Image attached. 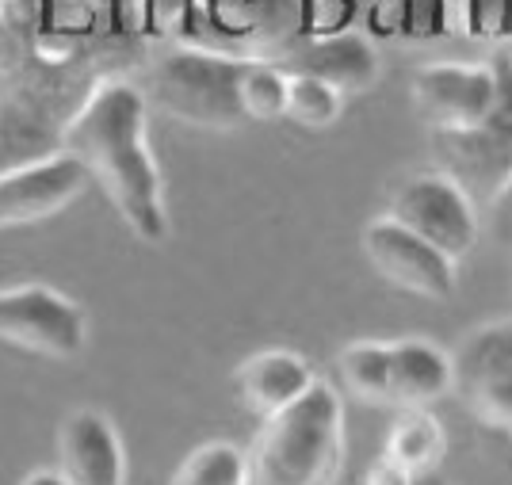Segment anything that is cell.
I'll list each match as a JSON object with an SVG mask.
<instances>
[{
  "label": "cell",
  "instance_id": "1",
  "mask_svg": "<svg viewBox=\"0 0 512 485\" xmlns=\"http://www.w3.org/2000/svg\"><path fill=\"white\" fill-rule=\"evenodd\" d=\"M62 153L100 184L127 230L161 245L169 237L165 180L150 146L146 100L130 81H100L62 130Z\"/></svg>",
  "mask_w": 512,
  "mask_h": 485
},
{
  "label": "cell",
  "instance_id": "2",
  "mask_svg": "<svg viewBox=\"0 0 512 485\" xmlns=\"http://www.w3.org/2000/svg\"><path fill=\"white\" fill-rule=\"evenodd\" d=\"M249 459V485H337L344 466V401L329 382H314L295 405L260 421Z\"/></svg>",
  "mask_w": 512,
  "mask_h": 485
},
{
  "label": "cell",
  "instance_id": "3",
  "mask_svg": "<svg viewBox=\"0 0 512 485\" xmlns=\"http://www.w3.org/2000/svg\"><path fill=\"white\" fill-rule=\"evenodd\" d=\"M241 69H245V58L184 46L157 58L138 92L146 104H157L165 115L188 127L230 130L245 123L241 96H237Z\"/></svg>",
  "mask_w": 512,
  "mask_h": 485
},
{
  "label": "cell",
  "instance_id": "4",
  "mask_svg": "<svg viewBox=\"0 0 512 485\" xmlns=\"http://www.w3.org/2000/svg\"><path fill=\"white\" fill-rule=\"evenodd\" d=\"M497 100L482 123L436 134V149L451 180L478 199H501L512 184V62H497Z\"/></svg>",
  "mask_w": 512,
  "mask_h": 485
},
{
  "label": "cell",
  "instance_id": "5",
  "mask_svg": "<svg viewBox=\"0 0 512 485\" xmlns=\"http://www.w3.org/2000/svg\"><path fill=\"white\" fill-rule=\"evenodd\" d=\"M0 340L50 359H73L88 344V314L81 302L46 283L0 291Z\"/></svg>",
  "mask_w": 512,
  "mask_h": 485
},
{
  "label": "cell",
  "instance_id": "6",
  "mask_svg": "<svg viewBox=\"0 0 512 485\" xmlns=\"http://www.w3.org/2000/svg\"><path fill=\"white\" fill-rule=\"evenodd\" d=\"M386 218H394L409 233H417L421 241H428L432 249L451 256L455 264L478 241V207L448 172L409 176L406 184L394 191Z\"/></svg>",
  "mask_w": 512,
  "mask_h": 485
},
{
  "label": "cell",
  "instance_id": "7",
  "mask_svg": "<svg viewBox=\"0 0 512 485\" xmlns=\"http://www.w3.org/2000/svg\"><path fill=\"white\" fill-rule=\"evenodd\" d=\"M363 256L371 260V268L383 275L390 287L406 291L417 298H451L459 287L455 275V260L444 256L440 249H432L428 241H421L417 233H409L406 226H398L394 218H371L360 233Z\"/></svg>",
  "mask_w": 512,
  "mask_h": 485
},
{
  "label": "cell",
  "instance_id": "8",
  "mask_svg": "<svg viewBox=\"0 0 512 485\" xmlns=\"http://www.w3.org/2000/svg\"><path fill=\"white\" fill-rule=\"evenodd\" d=\"M497 100V69L467 62H436L413 73V104L436 134L467 130L490 115Z\"/></svg>",
  "mask_w": 512,
  "mask_h": 485
},
{
  "label": "cell",
  "instance_id": "9",
  "mask_svg": "<svg viewBox=\"0 0 512 485\" xmlns=\"http://www.w3.org/2000/svg\"><path fill=\"white\" fill-rule=\"evenodd\" d=\"M455 386L478 417L512 428V325L470 333L459 356H451V390Z\"/></svg>",
  "mask_w": 512,
  "mask_h": 485
},
{
  "label": "cell",
  "instance_id": "10",
  "mask_svg": "<svg viewBox=\"0 0 512 485\" xmlns=\"http://www.w3.org/2000/svg\"><path fill=\"white\" fill-rule=\"evenodd\" d=\"M85 184V169L65 153L4 172L0 176V230L31 226V222H43L50 214H58L81 195Z\"/></svg>",
  "mask_w": 512,
  "mask_h": 485
},
{
  "label": "cell",
  "instance_id": "11",
  "mask_svg": "<svg viewBox=\"0 0 512 485\" xmlns=\"http://www.w3.org/2000/svg\"><path fill=\"white\" fill-rule=\"evenodd\" d=\"M58 459L69 485H127V451L119 428L100 409H73L65 417Z\"/></svg>",
  "mask_w": 512,
  "mask_h": 485
},
{
  "label": "cell",
  "instance_id": "12",
  "mask_svg": "<svg viewBox=\"0 0 512 485\" xmlns=\"http://www.w3.org/2000/svg\"><path fill=\"white\" fill-rule=\"evenodd\" d=\"M283 69L287 73L321 77L333 88H341L344 96H352V92L375 88L379 73H383V62H379V50H375V43L367 35H360V31H337V35H318V39L302 43Z\"/></svg>",
  "mask_w": 512,
  "mask_h": 485
},
{
  "label": "cell",
  "instance_id": "13",
  "mask_svg": "<svg viewBox=\"0 0 512 485\" xmlns=\"http://www.w3.org/2000/svg\"><path fill=\"white\" fill-rule=\"evenodd\" d=\"M237 394L245 401V409H253L260 421L283 413L318 382L310 359L291 352V348H264L249 356L234 371Z\"/></svg>",
  "mask_w": 512,
  "mask_h": 485
},
{
  "label": "cell",
  "instance_id": "14",
  "mask_svg": "<svg viewBox=\"0 0 512 485\" xmlns=\"http://www.w3.org/2000/svg\"><path fill=\"white\" fill-rule=\"evenodd\" d=\"M390 367H394V405L428 409L451 390V356L425 337L390 340Z\"/></svg>",
  "mask_w": 512,
  "mask_h": 485
},
{
  "label": "cell",
  "instance_id": "15",
  "mask_svg": "<svg viewBox=\"0 0 512 485\" xmlns=\"http://www.w3.org/2000/svg\"><path fill=\"white\" fill-rule=\"evenodd\" d=\"M383 455L409 474H425V470H436L448 455V432L428 409H402V417L386 432Z\"/></svg>",
  "mask_w": 512,
  "mask_h": 485
},
{
  "label": "cell",
  "instance_id": "16",
  "mask_svg": "<svg viewBox=\"0 0 512 485\" xmlns=\"http://www.w3.org/2000/svg\"><path fill=\"white\" fill-rule=\"evenodd\" d=\"M341 379L352 398L367 405H394V367L386 340H352L341 348Z\"/></svg>",
  "mask_w": 512,
  "mask_h": 485
},
{
  "label": "cell",
  "instance_id": "17",
  "mask_svg": "<svg viewBox=\"0 0 512 485\" xmlns=\"http://www.w3.org/2000/svg\"><path fill=\"white\" fill-rule=\"evenodd\" d=\"M169 485H249V459L245 447L230 440L199 443L188 459L176 466Z\"/></svg>",
  "mask_w": 512,
  "mask_h": 485
},
{
  "label": "cell",
  "instance_id": "18",
  "mask_svg": "<svg viewBox=\"0 0 512 485\" xmlns=\"http://www.w3.org/2000/svg\"><path fill=\"white\" fill-rule=\"evenodd\" d=\"M344 92L310 73H287V100H283V119L299 123L306 130H325L341 119Z\"/></svg>",
  "mask_w": 512,
  "mask_h": 485
},
{
  "label": "cell",
  "instance_id": "19",
  "mask_svg": "<svg viewBox=\"0 0 512 485\" xmlns=\"http://www.w3.org/2000/svg\"><path fill=\"white\" fill-rule=\"evenodd\" d=\"M241 115L253 123H272L283 119V100H287V69L272 62H249L241 69Z\"/></svg>",
  "mask_w": 512,
  "mask_h": 485
},
{
  "label": "cell",
  "instance_id": "20",
  "mask_svg": "<svg viewBox=\"0 0 512 485\" xmlns=\"http://www.w3.org/2000/svg\"><path fill=\"white\" fill-rule=\"evenodd\" d=\"M413 482V474L409 470H402L398 463H390V459H375L371 463V470H367V478H363V485H409Z\"/></svg>",
  "mask_w": 512,
  "mask_h": 485
},
{
  "label": "cell",
  "instance_id": "21",
  "mask_svg": "<svg viewBox=\"0 0 512 485\" xmlns=\"http://www.w3.org/2000/svg\"><path fill=\"white\" fill-rule=\"evenodd\" d=\"M20 485H69V478H65L62 470H31Z\"/></svg>",
  "mask_w": 512,
  "mask_h": 485
},
{
  "label": "cell",
  "instance_id": "22",
  "mask_svg": "<svg viewBox=\"0 0 512 485\" xmlns=\"http://www.w3.org/2000/svg\"><path fill=\"white\" fill-rule=\"evenodd\" d=\"M409 485H448L436 470H425V474H413V482Z\"/></svg>",
  "mask_w": 512,
  "mask_h": 485
}]
</instances>
